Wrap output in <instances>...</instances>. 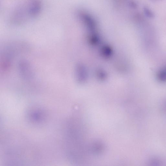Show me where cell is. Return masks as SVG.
Returning a JSON list of instances; mask_svg holds the SVG:
<instances>
[{
	"label": "cell",
	"mask_w": 166,
	"mask_h": 166,
	"mask_svg": "<svg viewBox=\"0 0 166 166\" xmlns=\"http://www.w3.org/2000/svg\"><path fill=\"white\" fill-rule=\"evenodd\" d=\"M19 72L21 76L26 80L33 78L34 75L32 68L30 64L26 61L22 60L19 64Z\"/></svg>",
	"instance_id": "obj_1"
},
{
	"label": "cell",
	"mask_w": 166,
	"mask_h": 166,
	"mask_svg": "<svg viewBox=\"0 0 166 166\" xmlns=\"http://www.w3.org/2000/svg\"><path fill=\"white\" fill-rule=\"evenodd\" d=\"M159 80L161 81H166V67L162 69L158 75Z\"/></svg>",
	"instance_id": "obj_2"
},
{
	"label": "cell",
	"mask_w": 166,
	"mask_h": 166,
	"mask_svg": "<svg viewBox=\"0 0 166 166\" xmlns=\"http://www.w3.org/2000/svg\"><path fill=\"white\" fill-rule=\"evenodd\" d=\"M155 1H157V0H155Z\"/></svg>",
	"instance_id": "obj_3"
}]
</instances>
